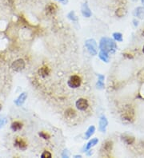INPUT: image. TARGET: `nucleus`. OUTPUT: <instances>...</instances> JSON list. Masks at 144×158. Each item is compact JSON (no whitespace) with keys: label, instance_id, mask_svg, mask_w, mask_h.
Returning <instances> with one entry per match:
<instances>
[{"label":"nucleus","instance_id":"nucleus-27","mask_svg":"<svg viewBox=\"0 0 144 158\" xmlns=\"http://www.w3.org/2000/svg\"><path fill=\"white\" fill-rule=\"evenodd\" d=\"M62 156L63 157H69V153H68V151L67 150H64L63 152V154Z\"/></svg>","mask_w":144,"mask_h":158},{"label":"nucleus","instance_id":"nucleus-24","mask_svg":"<svg viewBox=\"0 0 144 158\" xmlns=\"http://www.w3.org/2000/svg\"><path fill=\"white\" fill-rule=\"evenodd\" d=\"M42 158H51V153L49 152L48 151H45L42 152V154L41 155Z\"/></svg>","mask_w":144,"mask_h":158},{"label":"nucleus","instance_id":"nucleus-15","mask_svg":"<svg viewBox=\"0 0 144 158\" xmlns=\"http://www.w3.org/2000/svg\"><path fill=\"white\" fill-rule=\"evenodd\" d=\"M56 10H57V6L56 5L54 4V3H50L49 5L47 7V14H54L55 11H56Z\"/></svg>","mask_w":144,"mask_h":158},{"label":"nucleus","instance_id":"nucleus-33","mask_svg":"<svg viewBox=\"0 0 144 158\" xmlns=\"http://www.w3.org/2000/svg\"><path fill=\"white\" fill-rule=\"evenodd\" d=\"M143 36H144V30H143Z\"/></svg>","mask_w":144,"mask_h":158},{"label":"nucleus","instance_id":"nucleus-3","mask_svg":"<svg viewBox=\"0 0 144 158\" xmlns=\"http://www.w3.org/2000/svg\"><path fill=\"white\" fill-rule=\"evenodd\" d=\"M81 82H82V80H81V78L79 76L74 75L68 81V85L71 88H78L81 85Z\"/></svg>","mask_w":144,"mask_h":158},{"label":"nucleus","instance_id":"nucleus-16","mask_svg":"<svg viewBox=\"0 0 144 158\" xmlns=\"http://www.w3.org/2000/svg\"><path fill=\"white\" fill-rule=\"evenodd\" d=\"M99 77V80H98V82L96 84V86L98 89H103L104 88V76H102L101 74H99L98 75Z\"/></svg>","mask_w":144,"mask_h":158},{"label":"nucleus","instance_id":"nucleus-5","mask_svg":"<svg viewBox=\"0 0 144 158\" xmlns=\"http://www.w3.org/2000/svg\"><path fill=\"white\" fill-rule=\"evenodd\" d=\"M89 105H88V101L86 99L84 98H80L78 101H76V107L79 109V110L84 111L86 110V109L88 108Z\"/></svg>","mask_w":144,"mask_h":158},{"label":"nucleus","instance_id":"nucleus-14","mask_svg":"<svg viewBox=\"0 0 144 158\" xmlns=\"http://www.w3.org/2000/svg\"><path fill=\"white\" fill-rule=\"evenodd\" d=\"M95 127L93 126V125L90 126L89 128H88V130H86V132L85 133V138H86V139L90 138V137L95 133Z\"/></svg>","mask_w":144,"mask_h":158},{"label":"nucleus","instance_id":"nucleus-13","mask_svg":"<svg viewBox=\"0 0 144 158\" xmlns=\"http://www.w3.org/2000/svg\"><path fill=\"white\" fill-rule=\"evenodd\" d=\"M22 128V124L19 121H14L12 124H11V130L14 131V132H16V131H19Z\"/></svg>","mask_w":144,"mask_h":158},{"label":"nucleus","instance_id":"nucleus-4","mask_svg":"<svg viewBox=\"0 0 144 158\" xmlns=\"http://www.w3.org/2000/svg\"><path fill=\"white\" fill-rule=\"evenodd\" d=\"M11 68L15 71H21L25 68V62L23 59H17L15 62H13L11 64Z\"/></svg>","mask_w":144,"mask_h":158},{"label":"nucleus","instance_id":"nucleus-8","mask_svg":"<svg viewBox=\"0 0 144 158\" xmlns=\"http://www.w3.org/2000/svg\"><path fill=\"white\" fill-rule=\"evenodd\" d=\"M107 125H108L107 119L106 118V117L102 116V117L100 118V121H99V130H100L102 133H105Z\"/></svg>","mask_w":144,"mask_h":158},{"label":"nucleus","instance_id":"nucleus-12","mask_svg":"<svg viewBox=\"0 0 144 158\" xmlns=\"http://www.w3.org/2000/svg\"><path fill=\"white\" fill-rule=\"evenodd\" d=\"M98 142H99V140H98V138H93V139H91L90 141L89 142L87 143L86 148H85V150H86V151L89 150L90 149H91V148H92L93 146H95V145H97Z\"/></svg>","mask_w":144,"mask_h":158},{"label":"nucleus","instance_id":"nucleus-2","mask_svg":"<svg viewBox=\"0 0 144 158\" xmlns=\"http://www.w3.org/2000/svg\"><path fill=\"white\" fill-rule=\"evenodd\" d=\"M85 46H86L87 51L91 55H96L98 53L97 51V43L95 39L93 38H90L87 39L85 42Z\"/></svg>","mask_w":144,"mask_h":158},{"label":"nucleus","instance_id":"nucleus-22","mask_svg":"<svg viewBox=\"0 0 144 158\" xmlns=\"http://www.w3.org/2000/svg\"><path fill=\"white\" fill-rule=\"evenodd\" d=\"M39 73L42 76H47L49 73V70L47 67H42L41 70H39Z\"/></svg>","mask_w":144,"mask_h":158},{"label":"nucleus","instance_id":"nucleus-17","mask_svg":"<svg viewBox=\"0 0 144 158\" xmlns=\"http://www.w3.org/2000/svg\"><path fill=\"white\" fill-rule=\"evenodd\" d=\"M99 58H100V59L102 60L103 62H108L109 61V55L108 53H106L105 51H100V53L99 54Z\"/></svg>","mask_w":144,"mask_h":158},{"label":"nucleus","instance_id":"nucleus-30","mask_svg":"<svg viewBox=\"0 0 144 158\" xmlns=\"http://www.w3.org/2000/svg\"><path fill=\"white\" fill-rule=\"evenodd\" d=\"M74 157H81V156H80V155H79V156H74Z\"/></svg>","mask_w":144,"mask_h":158},{"label":"nucleus","instance_id":"nucleus-10","mask_svg":"<svg viewBox=\"0 0 144 158\" xmlns=\"http://www.w3.org/2000/svg\"><path fill=\"white\" fill-rule=\"evenodd\" d=\"M15 146H17L18 148L21 149V150H25L27 147V145L24 140H22V138L20 137H18L17 139L15 140Z\"/></svg>","mask_w":144,"mask_h":158},{"label":"nucleus","instance_id":"nucleus-28","mask_svg":"<svg viewBox=\"0 0 144 158\" xmlns=\"http://www.w3.org/2000/svg\"><path fill=\"white\" fill-rule=\"evenodd\" d=\"M58 1H59V2H63V3H67V0H58Z\"/></svg>","mask_w":144,"mask_h":158},{"label":"nucleus","instance_id":"nucleus-9","mask_svg":"<svg viewBox=\"0 0 144 158\" xmlns=\"http://www.w3.org/2000/svg\"><path fill=\"white\" fill-rule=\"evenodd\" d=\"M26 98H27V94L25 93V92H23V93H22V94L18 97V98H17L15 100V103L16 105L20 106V105H22L25 102V101L26 100Z\"/></svg>","mask_w":144,"mask_h":158},{"label":"nucleus","instance_id":"nucleus-1","mask_svg":"<svg viewBox=\"0 0 144 158\" xmlns=\"http://www.w3.org/2000/svg\"><path fill=\"white\" fill-rule=\"evenodd\" d=\"M99 48L101 51H105L106 53H114L117 49V46L115 42L111 38H102L100 40Z\"/></svg>","mask_w":144,"mask_h":158},{"label":"nucleus","instance_id":"nucleus-7","mask_svg":"<svg viewBox=\"0 0 144 158\" xmlns=\"http://www.w3.org/2000/svg\"><path fill=\"white\" fill-rule=\"evenodd\" d=\"M81 12H82V15L84 17H86V18H90L91 16V11H90L87 3H83V5H82Z\"/></svg>","mask_w":144,"mask_h":158},{"label":"nucleus","instance_id":"nucleus-31","mask_svg":"<svg viewBox=\"0 0 144 158\" xmlns=\"http://www.w3.org/2000/svg\"><path fill=\"white\" fill-rule=\"evenodd\" d=\"M1 110H2V105L0 104V112H1Z\"/></svg>","mask_w":144,"mask_h":158},{"label":"nucleus","instance_id":"nucleus-11","mask_svg":"<svg viewBox=\"0 0 144 158\" xmlns=\"http://www.w3.org/2000/svg\"><path fill=\"white\" fill-rule=\"evenodd\" d=\"M135 15L139 19L144 18V6H138L135 10Z\"/></svg>","mask_w":144,"mask_h":158},{"label":"nucleus","instance_id":"nucleus-26","mask_svg":"<svg viewBox=\"0 0 144 158\" xmlns=\"http://www.w3.org/2000/svg\"><path fill=\"white\" fill-rule=\"evenodd\" d=\"M6 123V120L5 118H0V128L4 126V125Z\"/></svg>","mask_w":144,"mask_h":158},{"label":"nucleus","instance_id":"nucleus-23","mask_svg":"<svg viewBox=\"0 0 144 158\" xmlns=\"http://www.w3.org/2000/svg\"><path fill=\"white\" fill-rule=\"evenodd\" d=\"M67 17H68V19H70V20H72V21H77V19H77L76 15H75L74 11H70V12L68 14Z\"/></svg>","mask_w":144,"mask_h":158},{"label":"nucleus","instance_id":"nucleus-19","mask_svg":"<svg viewBox=\"0 0 144 158\" xmlns=\"http://www.w3.org/2000/svg\"><path fill=\"white\" fill-rule=\"evenodd\" d=\"M122 140H123V141H124L126 144H127V145H131V144L134 141V137L130 136H124L122 137Z\"/></svg>","mask_w":144,"mask_h":158},{"label":"nucleus","instance_id":"nucleus-18","mask_svg":"<svg viewBox=\"0 0 144 158\" xmlns=\"http://www.w3.org/2000/svg\"><path fill=\"white\" fill-rule=\"evenodd\" d=\"M115 15L119 17V18H122V17H123L127 15V10L124 8H118L117 10H116V12H115Z\"/></svg>","mask_w":144,"mask_h":158},{"label":"nucleus","instance_id":"nucleus-25","mask_svg":"<svg viewBox=\"0 0 144 158\" xmlns=\"http://www.w3.org/2000/svg\"><path fill=\"white\" fill-rule=\"evenodd\" d=\"M39 136L41 137H42L43 139H49V137H50V136L48 135L47 133H44V132L39 133Z\"/></svg>","mask_w":144,"mask_h":158},{"label":"nucleus","instance_id":"nucleus-6","mask_svg":"<svg viewBox=\"0 0 144 158\" xmlns=\"http://www.w3.org/2000/svg\"><path fill=\"white\" fill-rule=\"evenodd\" d=\"M112 147H113V143L112 141H106V143H104L102 145V149H101V151H102V154L103 156L106 155L111 152L112 149Z\"/></svg>","mask_w":144,"mask_h":158},{"label":"nucleus","instance_id":"nucleus-32","mask_svg":"<svg viewBox=\"0 0 144 158\" xmlns=\"http://www.w3.org/2000/svg\"><path fill=\"white\" fill-rule=\"evenodd\" d=\"M143 52L144 53V46H143Z\"/></svg>","mask_w":144,"mask_h":158},{"label":"nucleus","instance_id":"nucleus-21","mask_svg":"<svg viewBox=\"0 0 144 158\" xmlns=\"http://www.w3.org/2000/svg\"><path fill=\"white\" fill-rule=\"evenodd\" d=\"M113 37L115 38V40L117 42H122V35L121 33H118V32H115L113 34Z\"/></svg>","mask_w":144,"mask_h":158},{"label":"nucleus","instance_id":"nucleus-34","mask_svg":"<svg viewBox=\"0 0 144 158\" xmlns=\"http://www.w3.org/2000/svg\"><path fill=\"white\" fill-rule=\"evenodd\" d=\"M133 1H137V0H133Z\"/></svg>","mask_w":144,"mask_h":158},{"label":"nucleus","instance_id":"nucleus-20","mask_svg":"<svg viewBox=\"0 0 144 158\" xmlns=\"http://www.w3.org/2000/svg\"><path fill=\"white\" fill-rule=\"evenodd\" d=\"M65 115L66 117H68V118H72L75 116V111L73 109H68L66 113H65Z\"/></svg>","mask_w":144,"mask_h":158},{"label":"nucleus","instance_id":"nucleus-29","mask_svg":"<svg viewBox=\"0 0 144 158\" xmlns=\"http://www.w3.org/2000/svg\"><path fill=\"white\" fill-rule=\"evenodd\" d=\"M141 2H142V4L144 6V0H141Z\"/></svg>","mask_w":144,"mask_h":158}]
</instances>
